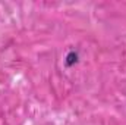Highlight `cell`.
<instances>
[{
  "mask_svg": "<svg viewBox=\"0 0 126 125\" xmlns=\"http://www.w3.org/2000/svg\"><path fill=\"white\" fill-rule=\"evenodd\" d=\"M78 62H79V55H78V52H75V50H70V52L64 56V66H66V68H72V66H75Z\"/></svg>",
  "mask_w": 126,
  "mask_h": 125,
  "instance_id": "6da1fadb",
  "label": "cell"
}]
</instances>
